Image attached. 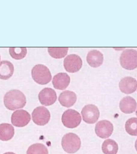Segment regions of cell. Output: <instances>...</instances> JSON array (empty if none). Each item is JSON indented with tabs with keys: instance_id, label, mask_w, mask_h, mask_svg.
I'll return each instance as SVG.
<instances>
[{
	"instance_id": "obj_17",
	"label": "cell",
	"mask_w": 137,
	"mask_h": 154,
	"mask_svg": "<svg viewBox=\"0 0 137 154\" xmlns=\"http://www.w3.org/2000/svg\"><path fill=\"white\" fill-rule=\"evenodd\" d=\"M14 72V66L10 61L4 60L0 62V79L2 80L9 79Z\"/></svg>"
},
{
	"instance_id": "obj_1",
	"label": "cell",
	"mask_w": 137,
	"mask_h": 154,
	"mask_svg": "<svg viewBox=\"0 0 137 154\" xmlns=\"http://www.w3.org/2000/svg\"><path fill=\"white\" fill-rule=\"evenodd\" d=\"M26 102L25 95L19 90H11L5 94L4 97L5 106L11 110L23 108Z\"/></svg>"
},
{
	"instance_id": "obj_20",
	"label": "cell",
	"mask_w": 137,
	"mask_h": 154,
	"mask_svg": "<svg viewBox=\"0 0 137 154\" xmlns=\"http://www.w3.org/2000/svg\"><path fill=\"white\" fill-rule=\"evenodd\" d=\"M26 154H49V152L44 144L36 143L29 147Z\"/></svg>"
},
{
	"instance_id": "obj_13",
	"label": "cell",
	"mask_w": 137,
	"mask_h": 154,
	"mask_svg": "<svg viewBox=\"0 0 137 154\" xmlns=\"http://www.w3.org/2000/svg\"><path fill=\"white\" fill-rule=\"evenodd\" d=\"M70 82V78L67 73H60L54 76L52 83L54 88L59 90H65Z\"/></svg>"
},
{
	"instance_id": "obj_2",
	"label": "cell",
	"mask_w": 137,
	"mask_h": 154,
	"mask_svg": "<svg viewBox=\"0 0 137 154\" xmlns=\"http://www.w3.org/2000/svg\"><path fill=\"white\" fill-rule=\"evenodd\" d=\"M32 79L37 84L45 85L51 81L52 75L48 67L43 64H37L31 71Z\"/></svg>"
},
{
	"instance_id": "obj_7",
	"label": "cell",
	"mask_w": 137,
	"mask_h": 154,
	"mask_svg": "<svg viewBox=\"0 0 137 154\" xmlns=\"http://www.w3.org/2000/svg\"><path fill=\"white\" fill-rule=\"evenodd\" d=\"M83 120L88 124H94L98 120L100 113L98 108L93 104L85 106L81 111Z\"/></svg>"
},
{
	"instance_id": "obj_8",
	"label": "cell",
	"mask_w": 137,
	"mask_h": 154,
	"mask_svg": "<svg viewBox=\"0 0 137 154\" xmlns=\"http://www.w3.org/2000/svg\"><path fill=\"white\" fill-rule=\"evenodd\" d=\"M65 69L69 73L78 72L82 66V60L76 54H70L66 57L64 60Z\"/></svg>"
},
{
	"instance_id": "obj_15",
	"label": "cell",
	"mask_w": 137,
	"mask_h": 154,
	"mask_svg": "<svg viewBox=\"0 0 137 154\" xmlns=\"http://www.w3.org/2000/svg\"><path fill=\"white\" fill-rule=\"evenodd\" d=\"M76 95L73 91L66 90L61 93L59 97V101L63 106L69 108L76 102Z\"/></svg>"
},
{
	"instance_id": "obj_16",
	"label": "cell",
	"mask_w": 137,
	"mask_h": 154,
	"mask_svg": "<svg viewBox=\"0 0 137 154\" xmlns=\"http://www.w3.org/2000/svg\"><path fill=\"white\" fill-rule=\"evenodd\" d=\"M87 61L89 65L93 67H97L103 63V54L99 51L93 50L89 51L87 56Z\"/></svg>"
},
{
	"instance_id": "obj_11",
	"label": "cell",
	"mask_w": 137,
	"mask_h": 154,
	"mask_svg": "<svg viewBox=\"0 0 137 154\" xmlns=\"http://www.w3.org/2000/svg\"><path fill=\"white\" fill-rule=\"evenodd\" d=\"M38 97L40 103L45 106H49L53 104L57 99L55 90L49 88L43 89L38 94Z\"/></svg>"
},
{
	"instance_id": "obj_24",
	"label": "cell",
	"mask_w": 137,
	"mask_h": 154,
	"mask_svg": "<svg viewBox=\"0 0 137 154\" xmlns=\"http://www.w3.org/2000/svg\"><path fill=\"white\" fill-rule=\"evenodd\" d=\"M135 148L136 150L137 151V139L136 140L135 143Z\"/></svg>"
},
{
	"instance_id": "obj_18",
	"label": "cell",
	"mask_w": 137,
	"mask_h": 154,
	"mask_svg": "<svg viewBox=\"0 0 137 154\" xmlns=\"http://www.w3.org/2000/svg\"><path fill=\"white\" fill-rule=\"evenodd\" d=\"M14 134V129L11 124L3 123L0 125V140L8 141L12 139Z\"/></svg>"
},
{
	"instance_id": "obj_12",
	"label": "cell",
	"mask_w": 137,
	"mask_h": 154,
	"mask_svg": "<svg viewBox=\"0 0 137 154\" xmlns=\"http://www.w3.org/2000/svg\"><path fill=\"white\" fill-rule=\"evenodd\" d=\"M119 87L121 92L126 94L133 93L136 90L137 81L131 77L123 78L119 83Z\"/></svg>"
},
{
	"instance_id": "obj_9",
	"label": "cell",
	"mask_w": 137,
	"mask_h": 154,
	"mask_svg": "<svg viewBox=\"0 0 137 154\" xmlns=\"http://www.w3.org/2000/svg\"><path fill=\"white\" fill-rule=\"evenodd\" d=\"M31 119V115L29 112L23 109H20L16 111L12 114L11 121L14 126L22 127L27 125Z\"/></svg>"
},
{
	"instance_id": "obj_21",
	"label": "cell",
	"mask_w": 137,
	"mask_h": 154,
	"mask_svg": "<svg viewBox=\"0 0 137 154\" xmlns=\"http://www.w3.org/2000/svg\"><path fill=\"white\" fill-rule=\"evenodd\" d=\"M68 49L67 48H48V51L52 57L61 59L67 55Z\"/></svg>"
},
{
	"instance_id": "obj_23",
	"label": "cell",
	"mask_w": 137,
	"mask_h": 154,
	"mask_svg": "<svg viewBox=\"0 0 137 154\" xmlns=\"http://www.w3.org/2000/svg\"><path fill=\"white\" fill-rule=\"evenodd\" d=\"M10 55L15 60H21L24 58L27 54V49L25 48H9Z\"/></svg>"
},
{
	"instance_id": "obj_6",
	"label": "cell",
	"mask_w": 137,
	"mask_h": 154,
	"mask_svg": "<svg viewBox=\"0 0 137 154\" xmlns=\"http://www.w3.org/2000/svg\"><path fill=\"white\" fill-rule=\"evenodd\" d=\"M32 120L36 125L44 126L50 119V113L45 107L39 106L35 108L32 114Z\"/></svg>"
},
{
	"instance_id": "obj_27",
	"label": "cell",
	"mask_w": 137,
	"mask_h": 154,
	"mask_svg": "<svg viewBox=\"0 0 137 154\" xmlns=\"http://www.w3.org/2000/svg\"><path fill=\"white\" fill-rule=\"evenodd\" d=\"M0 60H1V56H0Z\"/></svg>"
},
{
	"instance_id": "obj_5",
	"label": "cell",
	"mask_w": 137,
	"mask_h": 154,
	"mask_svg": "<svg viewBox=\"0 0 137 154\" xmlns=\"http://www.w3.org/2000/svg\"><path fill=\"white\" fill-rule=\"evenodd\" d=\"M62 122L65 127L74 128L78 127L81 122L80 114L77 111L68 109L63 113L62 116Z\"/></svg>"
},
{
	"instance_id": "obj_14",
	"label": "cell",
	"mask_w": 137,
	"mask_h": 154,
	"mask_svg": "<svg viewBox=\"0 0 137 154\" xmlns=\"http://www.w3.org/2000/svg\"><path fill=\"white\" fill-rule=\"evenodd\" d=\"M137 107V103L133 97L126 96L120 101V110L125 114H131L135 111Z\"/></svg>"
},
{
	"instance_id": "obj_19",
	"label": "cell",
	"mask_w": 137,
	"mask_h": 154,
	"mask_svg": "<svg viewBox=\"0 0 137 154\" xmlns=\"http://www.w3.org/2000/svg\"><path fill=\"white\" fill-rule=\"evenodd\" d=\"M102 150L104 154H116L118 150V146L115 141L108 139L102 144Z\"/></svg>"
},
{
	"instance_id": "obj_22",
	"label": "cell",
	"mask_w": 137,
	"mask_h": 154,
	"mask_svg": "<svg viewBox=\"0 0 137 154\" xmlns=\"http://www.w3.org/2000/svg\"><path fill=\"white\" fill-rule=\"evenodd\" d=\"M125 128L127 133L130 135L137 136V118L128 119L125 124Z\"/></svg>"
},
{
	"instance_id": "obj_26",
	"label": "cell",
	"mask_w": 137,
	"mask_h": 154,
	"mask_svg": "<svg viewBox=\"0 0 137 154\" xmlns=\"http://www.w3.org/2000/svg\"><path fill=\"white\" fill-rule=\"evenodd\" d=\"M136 115L137 116V109L136 112Z\"/></svg>"
},
{
	"instance_id": "obj_3",
	"label": "cell",
	"mask_w": 137,
	"mask_h": 154,
	"mask_svg": "<svg viewBox=\"0 0 137 154\" xmlns=\"http://www.w3.org/2000/svg\"><path fill=\"white\" fill-rule=\"evenodd\" d=\"M61 144L62 149L68 153H74L80 149L81 141L79 137L75 134L69 133L62 137Z\"/></svg>"
},
{
	"instance_id": "obj_4",
	"label": "cell",
	"mask_w": 137,
	"mask_h": 154,
	"mask_svg": "<svg viewBox=\"0 0 137 154\" xmlns=\"http://www.w3.org/2000/svg\"><path fill=\"white\" fill-rule=\"evenodd\" d=\"M121 66L125 69L133 70L137 67V51L133 49L124 51L120 57Z\"/></svg>"
},
{
	"instance_id": "obj_25",
	"label": "cell",
	"mask_w": 137,
	"mask_h": 154,
	"mask_svg": "<svg viewBox=\"0 0 137 154\" xmlns=\"http://www.w3.org/2000/svg\"><path fill=\"white\" fill-rule=\"evenodd\" d=\"M3 154H15L13 152H7L6 153H5Z\"/></svg>"
},
{
	"instance_id": "obj_10",
	"label": "cell",
	"mask_w": 137,
	"mask_h": 154,
	"mask_svg": "<svg viewBox=\"0 0 137 154\" xmlns=\"http://www.w3.org/2000/svg\"><path fill=\"white\" fill-rule=\"evenodd\" d=\"M114 131V126L110 122L107 120H101L96 125L95 132L98 137L102 138L110 137Z\"/></svg>"
}]
</instances>
